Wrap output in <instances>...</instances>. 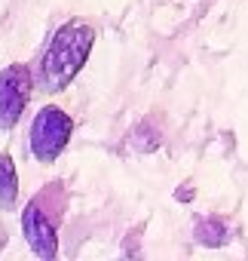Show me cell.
I'll return each instance as SVG.
<instances>
[{
	"label": "cell",
	"mask_w": 248,
	"mask_h": 261,
	"mask_svg": "<svg viewBox=\"0 0 248 261\" xmlns=\"http://www.w3.org/2000/svg\"><path fill=\"white\" fill-rule=\"evenodd\" d=\"M92 43H95V31L86 22L61 25L52 34V40L40 59V86L46 92H61L83 71V65L92 53Z\"/></svg>",
	"instance_id": "6da1fadb"
},
{
	"label": "cell",
	"mask_w": 248,
	"mask_h": 261,
	"mask_svg": "<svg viewBox=\"0 0 248 261\" xmlns=\"http://www.w3.org/2000/svg\"><path fill=\"white\" fill-rule=\"evenodd\" d=\"M71 133H74V120L61 108L46 105V108H40V114L31 123L28 151L34 154L37 163H55V157H61V151L68 148Z\"/></svg>",
	"instance_id": "7a4b0ae2"
},
{
	"label": "cell",
	"mask_w": 248,
	"mask_h": 261,
	"mask_svg": "<svg viewBox=\"0 0 248 261\" xmlns=\"http://www.w3.org/2000/svg\"><path fill=\"white\" fill-rule=\"evenodd\" d=\"M31 92H34V77L28 65L16 62L0 71V129L4 133L16 129L31 101Z\"/></svg>",
	"instance_id": "3957f363"
},
{
	"label": "cell",
	"mask_w": 248,
	"mask_h": 261,
	"mask_svg": "<svg viewBox=\"0 0 248 261\" xmlns=\"http://www.w3.org/2000/svg\"><path fill=\"white\" fill-rule=\"evenodd\" d=\"M22 230H25V240L31 246V252L43 261H55L58 255V233H55V224L52 218L46 215L43 203L40 200H31L22 212Z\"/></svg>",
	"instance_id": "277c9868"
},
{
	"label": "cell",
	"mask_w": 248,
	"mask_h": 261,
	"mask_svg": "<svg viewBox=\"0 0 248 261\" xmlns=\"http://www.w3.org/2000/svg\"><path fill=\"white\" fill-rule=\"evenodd\" d=\"M19 197V172L10 154H0V209H13Z\"/></svg>",
	"instance_id": "5b68a950"
},
{
	"label": "cell",
	"mask_w": 248,
	"mask_h": 261,
	"mask_svg": "<svg viewBox=\"0 0 248 261\" xmlns=\"http://www.w3.org/2000/svg\"><path fill=\"white\" fill-rule=\"evenodd\" d=\"M193 237H196V243L214 249V246H224V243L230 240V230H227V224H224L221 218H202V221H196Z\"/></svg>",
	"instance_id": "8992f818"
},
{
	"label": "cell",
	"mask_w": 248,
	"mask_h": 261,
	"mask_svg": "<svg viewBox=\"0 0 248 261\" xmlns=\"http://www.w3.org/2000/svg\"><path fill=\"white\" fill-rule=\"evenodd\" d=\"M132 145L138 148V151H157L160 148V129H150V123H141L138 129H135V136H132Z\"/></svg>",
	"instance_id": "52a82bcc"
}]
</instances>
